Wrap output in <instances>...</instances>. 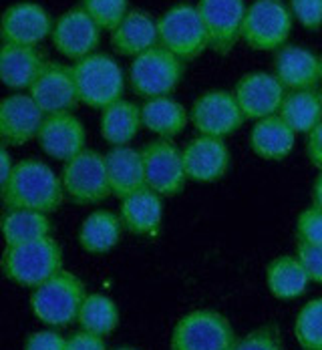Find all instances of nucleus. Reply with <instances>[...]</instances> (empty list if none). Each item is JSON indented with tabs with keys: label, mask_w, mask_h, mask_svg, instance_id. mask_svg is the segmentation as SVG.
I'll list each match as a JSON object with an SVG mask.
<instances>
[{
	"label": "nucleus",
	"mask_w": 322,
	"mask_h": 350,
	"mask_svg": "<svg viewBox=\"0 0 322 350\" xmlns=\"http://www.w3.org/2000/svg\"><path fill=\"white\" fill-rule=\"evenodd\" d=\"M65 198L61 175L36 157L16 161L0 189L4 210H33L46 215L59 210Z\"/></svg>",
	"instance_id": "obj_1"
},
{
	"label": "nucleus",
	"mask_w": 322,
	"mask_h": 350,
	"mask_svg": "<svg viewBox=\"0 0 322 350\" xmlns=\"http://www.w3.org/2000/svg\"><path fill=\"white\" fill-rule=\"evenodd\" d=\"M63 270V250L49 236L27 244L6 245L0 256V272L6 280L36 288Z\"/></svg>",
	"instance_id": "obj_2"
},
{
	"label": "nucleus",
	"mask_w": 322,
	"mask_h": 350,
	"mask_svg": "<svg viewBox=\"0 0 322 350\" xmlns=\"http://www.w3.org/2000/svg\"><path fill=\"white\" fill-rule=\"evenodd\" d=\"M79 103L105 109L123 99L125 75L119 63L105 53H93L71 65Z\"/></svg>",
	"instance_id": "obj_3"
},
{
	"label": "nucleus",
	"mask_w": 322,
	"mask_h": 350,
	"mask_svg": "<svg viewBox=\"0 0 322 350\" xmlns=\"http://www.w3.org/2000/svg\"><path fill=\"white\" fill-rule=\"evenodd\" d=\"M85 296V282L69 270H61L33 290L31 310L46 326H69L77 322Z\"/></svg>",
	"instance_id": "obj_4"
},
{
	"label": "nucleus",
	"mask_w": 322,
	"mask_h": 350,
	"mask_svg": "<svg viewBox=\"0 0 322 350\" xmlns=\"http://www.w3.org/2000/svg\"><path fill=\"white\" fill-rule=\"evenodd\" d=\"M185 63L161 44L142 53L129 67V87L145 101L172 95L183 79Z\"/></svg>",
	"instance_id": "obj_5"
},
{
	"label": "nucleus",
	"mask_w": 322,
	"mask_h": 350,
	"mask_svg": "<svg viewBox=\"0 0 322 350\" xmlns=\"http://www.w3.org/2000/svg\"><path fill=\"white\" fill-rule=\"evenodd\" d=\"M157 35L159 44L183 63L202 57L210 49L198 6L189 2L174 4L157 18Z\"/></svg>",
	"instance_id": "obj_6"
},
{
	"label": "nucleus",
	"mask_w": 322,
	"mask_h": 350,
	"mask_svg": "<svg viewBox=\"0 0 322 350\" xmlns=\"http://www.w3.org/2000/svg\"><path fill=\"white\" fill-rule=\"evenodd\" d=\"M65 196L77 206H95L111 196L105 155L95 149H83L65 161L61 172Z\"/></svg>",
	"instance_id": "obj_7"
},
{
	"label": "nucleus",
	"mask_w": 322,
	"mask_h": 350,
	"mask_svg": "<svg viewBox=\"0 0 322 350\" xmlns=\"http://www.w3.org/2000/svg\"><path fill=\"white\" fill-rule=\"evenodd\" d=\"M294 16L282 0H254L246 8L242 40L252 51L274 53L288 42Z\"/></svg>",
	"instance_id": "obj_8"
},
{
	"label": "nucleus",
	"mask_w": 322,
	"mask_h": 350,
	"mask_svg": "<svg viewBox=\"0 0 322 350\" xmlns=\"http://www.w3.org/2000/svg\"><path fill=\"white\" fill-rule=\"evenodd\" d=\"M236 332L226 316L214 310L185 314L172 332V350H232Z\"/></svg>",
	"instance_id": "obj_9"
},
{
	"label": "nucleus",
	"mask_w": 322,
	"mask_h": 350,
	"mask_svg": "<svg viewBox=\"0 0 322 350\" xmlns=\"http://www.w3.org/2000/svg\"><path fill=\"white\" fill-rule=\"evenodd\" d=\"M189 121L200 135L224 139L236 133L246 117L238 105L234 91L214 89L202 93L189 109Z\"/></svg>",
	"instance_id": "obj_10"
},
{
	"label": "nucleus",
	"mask_w": 322,
	"mask_h": 350,
	"mask_svg": "<svg viewBox=\"0 0 322 350\" xmlns=\"http://www.w3.org/2000/svg\"><path fill=\"white\" fill-rule=\"evenodd\" d=\"M142 151L145 170V183L161 198L179 196L185 187L187 175L183 157L172 139H153L145 143Z\"/></svg>",
	"instance_id": "obj_11"
},
{
	"label": "nucleus",
	"mask_w": 322,
	"mask_h": 350,
	"mask_svg": "<svg viewBox=\"0 0 322 350\" xmlns=\"http://www.w3.org/2000/svg\"><path fill=\"white\" fill-rule=\"evenodd\" d=\"M198 12L204 23L210 51L226 57L238 40H242V25L246 16L244 0H198Z\"/></svg>",
	"instance_id": "obj_12"
},
{
	"label": "nucleus",
	"mask_w": 322,
	"mask_h": 350,
	"mask_svg": "<svg viewBox=\"0 0 322 350\" xmlns=\"http://www.w3.org/2000/svg\"><path fill=\"white\" fill-rule=\"evenodd\" d=\"M29 95L42 115L71 113L79 105L72 69L59 61H44L35 81L29 87Z\"/></svg>",
	"instance_id": "obj_13"
},
{
	"label": "nucleus",
	"mask_w": 322,
	"mask_h": 350,
	"mask_svg": "<svg viewBox=\"0 0 322 350\" xmlns=\"http://www.w3.org/2000/svg\"><path fill=\"white\" fill-rule=\"evenodd\" d=\"M51 40L57 53L71 61H79L97 53L101 42V29L81 6H75L55 21Z\"/></svg>",
	"instance_id": "obj_14"
},
{
	"label": "nucleus",
	"mask_w": 322,
	"mask_h": 350,
	"mask_svg": "<svg viewBox=\"0 0 322 350\" xmlns=\"http://www.w3.org/2000/svg\"><path fill=\"white\" fill-rule=\"evenodd\" d=\"M286 89L274 77V72L254 70L240 77L234 87V97L242 109L244 117L258 121L270 115H276L286 97Z\"/></svg>",
	"instance_id": "obj_15"
},
{
	"label": "nucleus",
	"mask_w": 322,
	"mask_h": 350,
	"mask_svg": "<svg viewBox=\"0 0 322 350\" xmlns=\"http://www.w3.org/2000/svg\"><path fill=\"white\" fill-rule=\"evenodd\" d=\"M49 10L36 2H16L0 16V40L6 44L36 46L53 33Z\"/></svg>",
	"instance_id": "obj_16"
},
{
	"label": "nucleus",
	"mask_w": 322,
	"mask_h": 350,
	"mask_svg": "<svg viewBox=\"0 0 322 350\" xmlns=\"http://www.w3.org/2000/svg\"><path fill=\"white\" fill-rule=\"evenodd\" d=\"M36 143L44 155L65 163L85 149L87 131L83 121L72 113L46 115L38 127Z\"/></svg>",
	"instance_id": "obj_17"
},
{
	"label": "nucleus",
	"mask_w": 322,
	"mask_h": 350,
	"mask_svg": "<svg viewBox=\"0 0 322 350\" xmlns=\"http://www.w3.org/2000/svg\"><path fill=\"white\" fill-rule=\"evenodd\" d=\"M44 115L27 93H12L0 99V143L21 147L36 139Z\"/></svg>",
	"instance_id": "obj_18"
},
{
	"label": "nucleus",
	"mask_w": 322,
	"mask_h": 350,
	"mask_svg": "<svg viewBox=\"0 0 322 350\" xmlns=\"http://www.w3.org/2000/svg\"><path fill=\"white\" fill-rule=\"evenodd\" d=\"M181 157L187 179L198 183L219 181L228 174L232 163V153L224 139L208 135H198L196 139L189 141L181 149Z\"/></svg>",
	"instance_id": "obj_19"
},
{
	"label": "nucleus",
	"mask_w": 322,
	"mask_h": 350,
	"mask_svg": "<svg viewBox=\"0 0 322 350\" xmlns=\"http://www.w3.org/2000/svg\"><path fill=\"white\" fill-rule=\"evenodd\" d=\"M274 77L282 83L286 91L317 89L322 81L321 57L312 51L286 42L278 51H274Z\"/></svg>",
	"instance_id": "obj_20"
},
{
	"label": "nucleus",
	"mask_w": 322,
	"mask_h": 350,
	"mask_svg": "<svg viewBox=\"0 0 322 350\" xmlns=\"http://www.w3.org/2000/svg\"><path fill=\"white\" fill-rule=\"evenodd\" d=\"M157 44V21L139 8H131L125 18L111 31V46L119 57L135 59Z\"/></svg>",
	"instance_id": "obj_21"
},
{
	"label": "nucleus",
	"mask_w": 322,
	"mask_h": 350,
	"mask_svg": "<svg viewBox=\"0 0 322 350\" xmlns=\"http://www.w3.org/2000/svg\"><path fill=\"white\" fill-rule=\"evenodd\" d=\"M105 163H107L111 196L123 200L147 187L144 159L139 149H133L131 145L111 147V151L105 155Z\"/></svg>",
	"instance_id": "obj_22"
},
{
	"label": "nucleus",
	"mask_w": 322,
	"mask_h": 350,
	"mask_svg": "<svg viewBox=\"0 0 322 350\" xmlns=\"http://www.w3.org/2000/svg\"><path fill=\"white\" fill-rule=\"evenodd\" d=\"M121 221L135 236H153L163 219V198L151 187H144L121 200Z\"/></svg>",
	"instance_id": "obj_23"
},
{
	"label": "nucleus",
	"mask_w": 322,
	"mask_h": 350,
	"mask_svg": "<svg viewBox=\"0 0 322 350\" xmlns=\"http://www.w3.org/2000/svg\"><path fill=\"white\" fill-rule=\"evenodd\" d=\"M42 65L44 57L36 46L0 44V83L12 91H29Z\"/></svg>",
	"instance_id": "obj_24"
},
{
	"label": "nucleus",
	"mask_w": 322,
	"mask_h": 350,
	"mask_svg": "<svg viewBox=\"0 0 322 350\" xmlns=\"http://www.w3.org/2000/svg\"><path fill=\"white\" fill-rule=\"evenodd\" d=\"M296 145V133L286 121L276 113L254 121L250 129L252 151L266 161H282Z\"/></svg>",
	"instance_id": "obj_25"
},
{
	"label": "nucleus",
	"mask_w": 322,
	"mask_h": 350,
	"mask_svg": "<svg viewBox=\"0 0 322 350\" xmlns=\"http://www.w3.org/2000/svg\"><path fill=\"white\" fill-rule=\"evenodd\" d=\"M142 121L145 129L155 133L159 139H174L187 127L189 111L172 95L155 97L142 107Z\"/></svg>",
	"instance_id": "obj_26"
},
{
	"label": "nucleus",
	"mask_w": 322,
	"mask_h": 350,
	"mask_svg": "<svg viewBox=\"0 0 322 350\" xmlns=\"http://www.w3.org/2000/svg\"><path fill=\"white\" fill-rule=\"evenodd\" d=\"M123 230L121 215L109 210H95L83 219L77 240L89 254H107L121 242Z\"/></svg>",
	"instance_id": "obj_27"
},
{
	"label": "nucleus",
	"mask_w": 322,
	"mask_h": 350,
	"mask_svg": "<svg viewBox=\"0 0 322 350\" xmlns=\"http://www.w3.org/2000/svg\"><path fill=\"white\" fill-rule=\"evenodd\" d=\"M142 127H144L142 107H137L131 101L119 99L117 103L101 109L99 129H101V137L107 141L111 147L129 145L137 137Z\"/></svg>",
	"instance_id": "obj_28"
},
{
	"label": "nucleus",
	"mask_w": 322,
	"mask_h": 350,
	"mask_svg": "<svg viewBox=\"0 0 322 350\" xmlns=\"http://www.w3.org/2000/svg\"><path fill=\"white\" fill-rule=\"evenodd\" d=\"M0 232L6 245L27 244L53 236V224L46 213L33 210H4Z\"/></svg>",
	"instance_id": "obj_29"
},
{
	"label": "nucleus",
	"mask_w": 322,
	"mask_h": 350,
	"mask_svg": "<svg viewBox=\"0 0 322 350\" xmlns=\"http://www.w3.org/2000/svg\"><path fill=\"white\" fill-rule=\"evenodd\" d=\"M278 115L286 121L296 135L298 133L306 135L322 121V91L317 89L288 91Z\"/></svg>",
	"instance_id": "obj_30"
},
{
	"label": "nucleus",
	"mask_w": 322,
	"mask_h": 350,
	"mask_svg": "<svg viewBox=\"0 0 322 350\" xmlns=\"http://www.w3.org/2000/svg\"><path fill=\"white\" fill-rule=\"evenodd\" d=\"M266 284L274 298L294 300L308 288V276L296 256H278L266 268Z\"/></svg>",
	"instance_id": "obj_31"
},
{
	"label": "nucleus",
	"mask_w": 322,
	"mask_h": 350,
	"mask_svg": "<svg viewBox=\"0 0 322 350\" xmlns=\"http://www.w3.org/2000/svg\"><path fill=\"white\" fill-rule=\"evenodd\" d=\"M77 322L81 330L105 338L119 324V308L105 294H87L81 304Z\"/></svg>",
	"instance_id": "obj_32"
},
{
	"label": "nucleus",
	"mask_w": 322,
	"mask_h": 350,
	"mask_svg": "<svg viewBox=\"0 0 322 350\" xmlns=\"http://www.w3.org/2000/svg\"><path fill=\"white\" fill-rule=\"evenodd\" d=\"M294 336L302 350H322V298L300 308L294 320Z\"/></svg>",
	"instance_id": "obj_33"
},
{
	"label": "nucleus",
	"mask_w": 322,
	"mask_h": 350,
	"mask_svg": "<svg viewBox=\"0 0 322 350\" xmlns=\"http://www.w3.org/2000/svg\"><path fill=\"white\" fill-rule=\"evenodd\" d=\"M79 6L93 18L101 31H113L131 10L129 0H81Z\"/></svg>",
	"instance_id": "obj_34"
},
{
	"label": "nucleus",
	"mask_w": 322,
	"mask_h": 350,
	"mask_svg": "<svg viewBox=\"0 0 322 350\" xmlns=\"http://www.w3.org/2000/svg\"><path fill=\"white\" fill-rule=\"evenodd\" d=\"M296 238L302 244L322 245V210L310 206L296 219Z\"/></svg>",
	"instance_id": "obj_35"
},
{
	"label": "nucleus",
	"mask_w": 322,
	"mask_h": 350,
	"mask_svg": "<svg viewBox=\"0 0 322 350\" xmlns=\"http://www.w3.org/2000/svg\"><path fill=\"white\" fill-rule=\"evenodd\" d=\"M232 350H282L280 334L274 326H262L238 338Z\"/></svg>",
	"instance_id": "obj_36"
},
{
	"label": "nucleus",
	"mask_w": 322,
	"mask_h": 350,
	"mask_svg": "<svg viewBox=\"0 0 322 350\" xmlns=\"http://www.w3.org/2000/svg\"><path fill=\"white\" fill-rule=\"evenodd\" d=\"M288 8L306 31L322 29V0H288Z\"/></svg>",
	"instance_id": "obj_37"
},
{
	"label": "nucleus",
	"mask_w": 322,
	"mask_h": 350,
	"mask_svg": "<svg viewBox=\"0 0 322 350\" xmlns=\"http://www.w3.org/2000/svg\"><path fill=\"white\" fill-rule=\"evenodd\" d=\"M296 258L300 260L308 280L322 286V245L298 242V245H296Z\"/></svg>",
	"instance_id": "obj_38"
},
{
	"label": "nucleus",
	"mask_w": 322,
	"mask_h": 350,
	"mask_svg": "<svg viewBox=\"0 0 322 350\" xmlns=\"http://www.w3.org/2000/svg\"><path fill=\"white\" fill-rule=\"evenodd\" d=\"M67 338L55 330H38L25 342V350H65Z\"/></svg>",
	"instance_id": "obj_39"
},
{
	"label": "nucleus",
	"mask_w": 322,
	"mask_h": 350,
	"mask_svg": "<svg viewBox=\"0 0 322 350\" xmlns=\"http://www.w3.org/2000/svg\"><path fill=\"white\" fill-rule=\"evenodd\" d=\"M65 350H107V347H105L103 336L79 330V332H75L72 336L67 338Z\"/></svg>",
	"instance_id": "obj_40"
},
{
	"label": "nucleus",
	"mask_w": 322,
	"mask_h": 350,
	"mask_svg": "<svg viewBox=\"0 0 322 350\" xmlns=\"http://www.w3.org/2000/svg\"><path fill=\"white\" fill-rule=\"evenodd\" d=\"M306 155L314 167L322 170V121L306 133Z\"/></svg>",
	"instance_id": "obj_41"
},
{
	"label": "nucleus",
	"mask_w": 322,
	"mask_h": 350,
	"mask_svg": "<svg viewBox=\"0 0 322 350\" xmlns=\"http://www.w3.org/2000/svg\"><path fill=\"white\" fill-rule=\"evenodd\" d=\"M12 167H14L12 157H10V153H8V149L0 143V189L4 187V183H6L8 175L12 172Z\"/></svg>",
	"instance_id": "obj_42"
},
{
	"label": "nucleus",
	"mask_w": 322,
	"mask_h": 350,
	"mask_svg": "<svg viewBox=\"0 0 322 350\" xmlns=\"http://www.w3.org/2000/svg\"><path fill=\"white\" fill-rule=\"evenodd\" d=\"M312 206H317L319 210H322V170L321 174L317 175L314 185H312Z\"/></svg>",
	"instance_id": "obj_43"
},
{
	"label": "nucleus",
	"mask_w": 322,
	"mask_h": 350,
	"mask_svg": "<svg viewBox=\"0 0 322 350\" xmlns=\"http://www.w3.org/2000/svg\"><path fill=\"white\" fill-rule=\"evenodd\" d=\"M115 350H137V349H129V347H121V349H115Z\"/></svg>",
	"instance_id": "obj_44"
},
{
	"label": "nucleus",
	"mask_w": 322,
	"mask_h": 350,
	"mask_svg": "<svg viewBox=\"0 0 322 350\" xmlns=\"http://www.w3.org/2000/svg\"><path fill=\"white\" fill-rule=\"evenodd\" d=\"M321 67H322V55H321Z\"/></svg>",
	"instance_id": "obj_45"
}]
</instances>
